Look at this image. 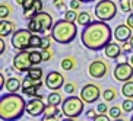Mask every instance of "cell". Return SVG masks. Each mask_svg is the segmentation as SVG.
I'll list each match as a JSON object with an SVG mask.
<instances>
[{"mask_svg": "<svg viewBox=\"0 0 133 121\" xmlns=\"http://www.w3.org/2000/svg\"><path fill=\"white\" fill-rule=\"evenodd\" d=\"M81 39L88 50H104L107 44L111 42V28L105 20H92L91 24L83 26Z\"/></svg>", "mask_w": 133, "mask_h": 121, "instance_id": "cell-1", "label": "cell"}, {"mask_svg": "<svg viewBox=\"0 0 133 121\" xmlns=\"http://www.w3.org/2000/svg\"><path fill=\"white\" fill-rule=\"evenodd\" d=\"M26 111V102L24 98L13 92L3 95L0 98V118L6 121L18 120L22 117V114Z\"/></svg>", "mask_w": 133, "mask_h": 121, "instance_id": "cell-2", "label": "cell"}, {"mask_svg": "<svg viewBox=\"0 0 133 121\" xmlns=\"http://www.w3.org/2000/svg\"><path fill=\"white\" fill-rule=\"evenodd\" d=\"M78 34V28L75 22H70L67 19H62L57 20L53 28H51L50 35L53 37L57 44H70Z\"/></svg>", "mask_w": 133, "mask_h": 121, "instance_id": "cell-3", "label": "cell"}, {"mask_svg": "<svg viewBox=\"0 0 133 121\" xmlns=\"http://www.w3.org/2000/svg\"><path fill=\"white\" fill-rule=\"evenodd\" d=\"M83 105H85V102L81 96H69L62 102V111L64 117L78 118L83 112Z\"/></svg>", "mask_w": 133, "mask_h": 121, "instance_id": "cell-4", "label": "cell"}, {"mask_svg": "<svg viewBox=\"0 0 133 121\" xmlns=\"http://www.w3.org/2000/svg\"><path fill=\"white\" fill-rule=\"evenodd\" d=\"M95 16L99 20H111L114 16L117 15V4L113 0H99L95 4Z\"/></svg>", "mask_w": 133, "mask_h": 121, "instance_id": "cell-5", "label": "cell"}, {"mask_svg": "<svg viewBox=\"0 0 133 121\" xmlns=\"http://www.w3.org/2000/svg\"><path fill=\"white\" fill-rule=\"evenodd\" d=\"M41 88H43V80L41 79H34V77H26L24 79L22 82V94L28 95V96H35V98H43V92H41Z\"/></svg>", "mask_w": 133, "mask_h": 121, "instance_id": "cell-6", "label": "cell"}, {"mask_svg": "<svg viewBox=\"0 0 133 121\" xmlns=\"http://www.w3.org/2000/svg\"><path fill=\"white\" fill-rule=\"evenodd\" d=\"M32 34L29 29H18V31L13 32L12 35V47L15 48V50H26V48H29V39H31Z\"/></svg>", "mask_w": 133, "mask_h": 121, "instance_id": "cell-7", "label": "cell"}, {"mask_svg": "<svg viewBox=\"0 0 133 121\" xmlns=\"http://www.w3.org/2000/svg\"><path fill=\"white\" fill-rule=\"evenodd\" d=\"M13 69L18 72H29V69H31L34 64H32L31 61V55H29V51L26 50H21L18 54L13 57Z\"/></svg>", "mask_w": 133, "mask_h": 121, "instance_id": "cell-8", "label": "cell"}, {"mask_svg": "<svg viewBox=\"0 0 133 121\" xmlns=\"http://www.w3.org/2000/svg\"><path fill=\"white\" fill-rule=\"evenodd\" d=\"M114 79L116 80H118V82L124 83L127 82V80H130V79L133 77V66L132 63H127V61H120L117 64V66L114 67Z\"/></svg>", "mask_w": 133, "mask_h": 121, "instance_id": "cell-9", "label": "cell"}, {"mask_svg": "<svg viewBox=\"0 0 133 121\" xmlns=\"http://www.w3.org/2000/svg\"><path fill=\"white\" fill-rule=\"evenodd\" d=\"M101 95L102 94L99 92V88L97 85H94V83L85 85L82 88V90H81V98L83 99L85 104H94V102H97Z\"/></svg>", "mask_w": 133, "mask_h": 121, "instance_id": "cell-10", "label": "cell"}, {"mask_svg": "<svg viewBox=\"0 0 133 121\" xmlns=\"http://www.w3.org/2000/svg\"><path fill=\"white\" fill-rule=\"evenodd\" d=\"M108 72V64L104 60H94L88 67V73L92 79H102Z\"/></svg>", "mask_w": 133, "mask_h": 121, "instance_id": "cell-11", "label": "cell"}, {"mask_svg": "<svg viewBox=\"0 0 133 121\" xmlns=\"http://www.w3.org/2000/svg\"><path fill=\"white\" fill-rule=\"evenodd\" d=\"M45 106L47 104L43 102V98H32L26 102V114H29L31 117H39L43 115L44 111H45Z\"/></svg>", "mask_w": 133, "mask_h": 121, "instance_id": "cell-12", "label": "cell"}, {"mask_svg": "<svg viewBox=\"0 0 133 121\" xmlns=\"http://www.w3.org/2000/svg\"><path fill=\"white\" fill-rule=\"evenodd\" d=\"M45 86L50 90H59L64 86V77L60 72H50L45 76Z\"/></svg>", "mask_w": 133, "mask_h": 121, "instance_id": "cell-13", "label": "cell"}, {"mask_svg": "<svg viewBox=\"0 0 133 121\" xmlns=\"http://www.w3.org/2000/svg\"><path fill=\"white\" fill-rule=\"evenodd\" d=\"M34 18H35L37 22H38L39 32H41V34H44V32H47V31H51V28H53V18H51L50 13L41 10V12H38Z\"/></svg>", "mask_w": 133, "mask_h": 121, "instance_id": "cell-14", "label": "cell"}, {"mask_svg": "<svg viewBox=\"0 0 133 121\" xmlns=\"http://www.w3.org/2000/svg\"><path fill=\"white\" fill-rule=\"evenodd\" d=\"M114 38L117 39L118 42H126V41H129L130 38H132V28L129 26V25H117V28L114 29L113 32Z\"/></svg>", "mask_w": 133, "mask_h": 121, "instance_id": "cell-15", "label": "cell"}, {"mask_svg": "<svg viewBox=\"0 0 133 121\" xmlns=\"http://www.w3.org/2000/svg\"><path fill=\"white\" fill-rule=\"evenodd\" d=\"M104 54H105V57H108V59H118L121 55V47L116 42H110V44H107L105 48H104Z\"/></svg>", "mask_w": 133, "mask_h": 121, "instance_id": "cell-16", "label": "cell"}, {"mask_svg": "<svg viewBox=\"0 0 133 121\" xmlns=\"http://www.w3.org/2000/svg\"><path fill=\"white\" fill-rule=\"evenodd\" d=\"M13 29H15V24L13 22H10V20L8 19H2L0 20V37H8L13 32Z\"/></svg>", "mask_w": 133, "mask_h": 121, "instance_id": "cell-17", "label": "cell"}, {"mask_svg": "<svg viewBox=\"0 0 133 121\" xmlns=\"http://www.w3.org/2000/svg\"><path fill=\"white\" fill-rule=\"evenodd\" d=\"M6 89H8L9 92L16 94L18 90L22 89V82H21L18 77H9L8 80H6Z\"/></svg>", "mask_w": 133, "mask_h": 121, "instance_id": "cell-18", "label": "cell"}, {"mask_svg": "<svg viewBox=\"0 0 133 121\" xmlns=\"http://www.w3.org/2000/svg\"><path fill=\"white\" fill-rule=\"evenodd\" d=\"M56 112H57V105H53V104H47V106H45V111H44L43 118H44V120H56Z\"/></svg>", "mask_w": 133, "mask_h": 121, "instance_id": "cell-19", "label": "cell"}, {"mask_svg": "<svg viewBox=\"0 0 133 121\" xmlns=\"http://www.w3.org/2000/svg\"><path fill=\"white\" fill-rule=\"evenodd\" d=\"M47 102H48V104H53V105H62V102H63L62 94L57 92V90H53L51 94H48Z\"/></svg>", "mask_w": 133, "mask_h": 121, "instance_id": "cell-20", "label": "cell"}, {"mask_svg": "<svg viewBox=\"0 0 133 121\" xmlns=\"http://www.w3.org/2000/svg\"><path fill=\"white\" fill-rule=\"evenodd\" d=\"M121 94L124 95L126 98H133V80L132 79L123 83V86H121Z\"/></svg>", "mask_w": 133, "mask_h": 121, "instance_id": "cell-21", "label": "cell"}, {"mask_svg": "<svg viewBox=\"0 0 133 121\" xmlns=\"http://www.w3.org/2000/svg\"><path fill=\"white\" fill-rule=\"evenodd\" d=\"M79 25H82V26H86L88 24H91L92 22V16H91V13L88 12H81L78 15V20H76Z\"/></svg>", "mask_w": 133, "mask_h": 121, "instance_id": "cell-22", "label": "cell"}, {"mask_svg": "<svg viewBox=\"0 0 133 121\" xmlns=\"http://www.w3.org/2000/svg\"><path fill=\"white\" fill-rule=\"evenodd\" d=\"M116 96H117V92H116L114 88H108V89H105L102 92V98H104L105 102H111L113 99H116Z\"/></svg>", "mask_w": 133, "mask_h": 121, "instance_id": "cell-23", "label": "cell"}, {"mask_svg": "<svg viewBox=\"0 0 133 121\" xmlns=\"http://www.w3.org/2000/svg\"><path fill=\"white\" fill-rule=\"evenodd\" d=\"M75 66H76V60H75L73 57H67V59L62 60V69L63 70H72Z\"/></svg>", "mask_w": 133, "mask_h": 121, "instance_id": "cell-24", "label": "cell"}, {"mask_svg": "<svg viewBox=\"0 0 133 121\" xmlns=\"http://www.w3.org/2000/svg\"><path fill=\"white\" fill-rule=\"evenodd\" d=\"M108 114H110V117L113 118V120H121L123 111H121L120 106H111V108L108 109Z\"/></svg>", "mask_w": 133, "mask_h": 121, "instance_id": "cell-25", "label": "cell"}, {"mask_svg": "<svg viewBox=\"0 0 133 121\" xmlns=\"http://www.w3.org/2000/svg\"><path fill=\"white\" fill-rule=\"evenodd\" d=\"M41 41H43V37L32 34L31 39H29V48H41Z\"/></svg>", "mask_w": 133, "mask_h": 121, "instance_id": "cell-26", "label": "cell"}, {"mask_svg": "<svg viewBox=\"0 0 133 121\" xmlns=\"http://www.w3.org/2000/svg\"><path fill=\"white\" fill-rule=\"evenodd\" d=\"M28 76L34 79H43V69L41 67H31L28 72Z\"/></svg>", "mask_w": 133, "mask_h": 121, "instance_id": "cell-27", "label": "cell"}, {"mask_svg": "<svg viewBox=\"0 0 133 121\" xmlns=\"http://www.w3.org/2000/svg\"><path fill=\"white\" fill-rule=\"evenodd\" d=\"M29 55H31L32 64H39V63L43 61V54H41V51H29Z\"/></svg>", "mask_w": 133, "mask_h": 121, "instance_id": "cell-28", "label": "cell"}, {"mask_svg": "<svg viewBox=\"0 0 133 121\" xmlns=\"http://www.w3.org/2000/svg\"><path fill=\"white\" fill-rule=\"evenodd\" d=\"M121 108L126 112H132L133 111V98H126L124 101L121 102Z\"/></svg>", "mask_w": 133, "mask_h": 121, "instance_id": "cell-29", "label": "cell"}, {"mask_svg": "<svg viewBox=\"0 0 133 121\" xmlns=\"http://www.w3.org/2000/svg\"><path fill=\"white\" fill-rule=\"evenodd\" d=\"M9 15H10V6L2 3L0 4V19H8Z\"/></svg>", "mask_w": 133, "mask_h": 121, "instance_id": "cell-30", "label": "cell"}, {"mask_svg": "<svg viewBox=\"0 0 133 121\" xmlns=\"http://www.w3.org/2000/svg\"><path fill=\"white\" fill-rule=\"evenodd\" d=\"M78 15L79 13H76L75 9H69V10L64 12V19L70 20V22H76V20H78Z\"/></svg>", "mask_w": 133, "mask_h": 121, "instance_id": "cell-31", "label": "cell"}, {"mask_svg": "<svg viewBox=\"0 0 133 121\" xmlns=\"http://www.w3.org/2000/svg\"><path fill=\"white\" fill-rule=\"evenodd\" d=\"M118 6H120V9L124 13H129L130 10H133L132 9V0H120Z\"/></svg>", "mask_w": 133, "mask_h": 121, "instance_id": "cell-32", "label": "cell"}, {"mask_svg": "<svg viewBox=\"0 0 133 121\" xmlns=\"http://www.w3.org/2000/svg\"><path fill=\"white\" fill-rule=\"evenodd\" d=\"M28 29L31 32H39V26H38V22H37L35 18H31L28 20Z\"/></svg>", "mask_w": 133, "mask_h": 121, "instance_id": "cell-33", "label": "cell"}, {"mask_svg": "<svg viewBox=\"0 0 133 121\" xmlns=\"http://www.w3.org/2000/svg\"><path fill=\"white\" fill-rule=\"evenodd\" d=\"M41 54H43V61H50L54 53L51 48H47V50H41Z\"/></svg>", "mask_w": 133, "mask_h": 121, "instance_id": "cell-34", "label": "cell"}, {"mask_svg": "<svg viewBox=\"0 0 133 121\" xmlns=\"http://www.w3.org/2000/svg\"><path fill=\"white\" fill-rule=\"evenodd\" d=\"M37 13H38V12H37V10L32 8V6H31V8H28V9H24V16L26 18V19H31V18H34Z\"/></svg>", "mask_w": 133, "mask_h": 121, "instance_id": "cell-35", "label": "cell"}, {"mask_svg": "<svg viewBox=\"0 0 133 121\" xmlns=\"http://www.w3.org/2000/svg\"><path fill=\"white\" fill-rule=\"evenodd\" d=\"M51 38L53 37H43V41H41V50H47V48H50L51 45Z\"/></svg>", "mask_w": 133, "mask_h": 121, "instance_id": "cell-36", "label": "cell"}, {"mask_svg": "<svg viewBox=\"0 0 133 121\" xmlns=\"http://www.w3.org/2000/svg\"><path fill=\"white\" fill-rule=\"evenodd\" d=\"M63 88H64V92H66V94H70V95L76 90V85H75V83H64Z\"/></svg>", "mask_w": 133, "mask_h": 121, "instance_id": "cell-37", "label": "cell"}, {"mask_svg": "<svg viewBox=\"0 0 133 121\" xmlns=\"http://www.w3.org/2000/svg\"><path fill=\"white\" fill-rule=\"evenodd\" d=\"M32 8L35 9L37 12H41L43 10V0H34L32 2Z\"/></svg>", "mask_w": 133, "mask_h": 121, "instance_id": "cell-38", "label": "cell"}, {"mask_svg": "<svg viewBox=\"0 0 133 121\" xmlns=\"http://www.w3.org/2000/svg\"><path fill=\"white\" fill-rule=\"evenodd\" d=\"M81 0H70L69 2V6H70V9H75V10H78L79 8H81Z\"/></svg>", "mask_w": 133, "mask_h": 121, "instance_id": "cell-39", "label": "cell"}, {"mask_svg": "<svg viewBox=\"0 0 133 121\" xmlns=\"http://www.w3.org/2000/svg\"><path fill=\"white\" fill-rule=\"evenodd\" d=\"M97 111L99 114H105L107 111H108V108H107V105L104 104V102H101V104H98V106H97Z\"/></svg>", "mask_w": 133, "mask_h": 121, "instance_id": "cell-40", "label": "cell"}, {"mask_svg": "<svg viewBox=\"0 0 133 121\" xmlns=\"http://www.w3.org/2000/svg\"><path fill=\"white\" fill-rule=\"evenodd\" d=\"M132 51H133V47H132V44H130L129 41L123 42V53H132Z\"/></svg>", "mask_w": 133, "mask_h": 121, "instance_id": "cell-41", "label": "cell"}, {"mask_svg": "<svg viewBox=\"0 0 133 121\" xmlns=\"http://www.w3.org/2000/svg\"><path fill=\"white\" fill-rule=\"evenodd\" d=\"M53 4H54L57 9H64V0H53Z\"/></svg>", "mask_w": 133, "mask_h": 121, "instance_id": "cell-42", "label": "cell"}, {"mask_svg": "<svg viewBox=\"0 0 133 121\" xmlns=\"http://www.w3.org/2000/svg\"><path fill=\"white\" fill-rule=\"evenodd\" d=\"M94 120L95 121H110V120H111V117H110V115L107 117V115H104V114H99V115H97Z\"/></svg>", "mask_w": 133, "mask_h": 121, "instance_id": "cell-43", "label": "cell"}, {"mask_svg": "<svg viewBox=\"0 0 133 121\" xmlns=\"http://www.w3.org/2000/svg\"><path fill=\"white\" fill-rule=\"evenodd\" d=\"M126 22H127V25L133 29V13H130V15L127 16V20H126Z\"/></svg>", "mask_w": 133, "mask_h": 121, "instance_id": "cell-44", "label": "cell"}, {"mask_svg": "<svg viewBox=\"0 0 133 121\" xmlns=\"http://www.w3.org/2000/svg\"><path fill=\"white\" fill-rule=\"evenodd\" d=\"M86 117H88V118H92V120H94V118L97 117V114H95L94 109H89V111L86 112Z\"/></svg>", "mask_w": 133, "mask_h": 121, "instance_id": "cell-45", "label": "cell"}, {"mask_svg": "<svg viewBox=\"0 0 133 121\" xmlns=\"http://www.w3.org/2000/svg\"><path fill=\"white\" fill-rule=\"evenodd\" d=\"M4 53V39L3 37H0V54H3Z\"/></svg>", "mask_w": 133, "mask_h": 121, "instance_id": "cell-46", "label": "cell"}, {"mask_svg": "<svg viewBox=\"0 0 133 121\" xmlns=\"http://www.w3.org/2000/svg\"><path fill=\"white\" fill-rule=\"evenodd\" d=\"M0 88H2V89L4 88V76H3V73L0 74Z\"/></svg>", "mask_w": 133, "mask_h": 121, "instance_id": "cell-47", "label": "cell"}, {"mask_svg": "<svg viewBox=\"0 0 133 121\" xmlns=\"http://www.w3.org/2000/svg\"><path fill=\"white\" fill-rule=\"evenodd\" d=\"M15 2H16V4H19V6H24L26 0H15Z\"/></svg>", "mask_w": 133, "mask_h": 121, "instance_id": "cell-48", "label": "cell"}, {"mask_svg": "<svg viewBox=\"0 0 133 121\" xmlns=\"http://www.w3.org/2000/svg\"><path fill=\"white\" fill-rule=\"evenodd\" d=\"M82 3H91V2H95V0H81Z\"/></svg>", "mask_w": 133, "mask_h": 121, "instance_id": "cell-49", "label": "cell"}, {"mask_svg": "<svg viewBox=\"0 0 133 121\" xmlns=\"http://www.w3.org/2000/svg\"><path fill=\"white\" fill-rule=\"evenodd\" d=\"M129 61L132 63V66H133V55H130V59H129Z\"/></svg>", "mask_w": 133, "mask_h": 121, "instance_id": "cell-50", "label": "cell"}, {"mask_svg": "<svg viewBox=\"0 0 133 121\" xmlns=\"http://www.w3.org/2000/svg\"><path fill=\"white\" fill-rule=\"evenodd\" d=\"M129 42H130V44H132V47H133V35H132V38H130V39H129Z\"/></svg>", "mask_w": 133, "mask_h": 121, "instance_id": "cell-51", "label": "cell"}, {"mask_svg": "<svg viewBox=\"0 0 133 121\" xmlns=\"http://www.w3.org/2000/svg\"><path fill=\"white\" fill-rule=\"evenodd\" d=\"M132 9H133V0H132Z\"/></svg>", "mask_w": 133, "mask_h": 121, "instance_id": "cell-52", "label": "cell"}, {"mask_svg": "<svg viewBox=\"0 0 133 121\" xmlns=\"http://www.w3.org/2000/svg\"><path fill=\"white\" fill-rule=\"evenodd\" d=\"M130 120H132V121H133V115H132V118H130Z\"/></svg>", "mask_w": 133, "mask_h": 121, "instance_id": "cell-53", "label": "cell"}]
</instances>
